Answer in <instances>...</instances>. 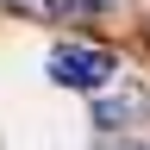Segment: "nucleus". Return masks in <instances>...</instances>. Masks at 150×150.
Wrapping results in <instances>:
<instances>
[{"instance_id": "nucleus-1", "label": "nucleus", "mask_w": 150, "mask_h": 150, "mask_svg": "<svg viewBox=\"0 0 150 150\" xmlns=\"http://www.w3.org/2000/svg\"><path fill=\"white\" fill-rule=\"evenodd\" d=\"M112 75H119V63H112V50H100V44H56L50 50V81L56 88L100 94V88H112Z\"/></svg>"}, {"instance_id": "nucleus-2", "label": "nucleus", "mask_w": 150, "mask_h": 150, "mask_svg": "<svg viewBox=\"0 0 150 150\" xmlns=\"http://www.w3.org/2000/svg\"><path fill=\"white\" fill-rule=\"evenodd\" d=\"M144 112H150V94H144V81H119V88H100V94H94V125H100V131L144 125Z\"/></svg>"}, {"instance_id": "nucleus-3", "label": "nucleus", "mask_w": 150, "mask_h": 150, "mask_svg": "<svg viewBox=\"0 0 150 150\" xmlns=\"http://www.w3.org/2000/svg\"><path fill=\"white\" fill-rule=\"evenodd\" d=\"M56 13H94V6H112V0H50Z\"/></svg>"}, {"instance_id": "nucleus-4", "label": "nucleus", "mask_w": 150, "mask_h": 150, "mask_svg": "<svg viewBox=\"0 0 150 150\" xmlns=\"http://www.w3.org/2000/svg\"><path fill=\"white\" fill-rule=\"evenodd\" d=\"M131 150H150V144H131Z\"/></svg>"}]
</instances>
